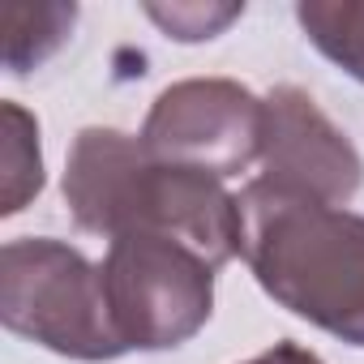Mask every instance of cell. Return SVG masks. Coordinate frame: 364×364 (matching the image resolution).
<instances>
[{
    "label": "cell",
    "mask_w": 364,
    "mask_h": 364,
    "mask_svg": "<svg viewBox=\"0 0 364 364\" xmlns=\"http://www.w3.org/2000/svg\"><path fill=\"white\" fill-rule=\"evenodd\" d=\"M141 146L171 167L240 176L262 150V99L232 77L171 82L141 124Z\"/></svg>",
    "instance_id": "cell-5"
},
{
    "label": "cell",
    "mask_w": 364,
    "mask_h": 364,
    "mask_svg": "<svg viewBox=\"0 0 364 364\" xmlns=\"http://www.w3.org/2000/svg\"><path fill=\"white\" fill-rule=\"evenodd\" d=\"M240 257L262 291L317 330L364 347V215L283 193L240 189Z\"/></svg>",
    "instance_id": "cell-2"
},
{
    "label": "cell",
    "mask_w": 364,
    "mask_h": 364,
    "mask_svg": "<svg viewBox=\"0 0 364 364\" xmlns=\"http://www.w3.org/2000/svg\"><path fill=\"white\" fill-rule=\"evenodd\" d=\"M0 317L5 326L56 355L103 364L124 355L112 326L103 270L73 245L52 236H22L0 253Z\"/></svg>",
    "instance_id": "cell-3"
},
{
    "label": "cell",
    "mask_w": 364,
    "mask_h": 364,
    "mask_svg": "<svg viewBox=\"0 0 364 364\" xmlns=\"http://www.w3.org/2000/svg\"><path fill=\"white\" fill-rule=\"evenodd\" d=\"M296 22L326 60L364 82V0H304Z\"/></svg>",
    "instance_id": "cell-7"
},
{
    "label": "cell",
    "mask_w": 364,
    "mask_h": 364,
    "mask_svg": "<svg viewBox=\"0 0 364 364\" xmlns=\"http://www.w3.org/2000/svg\"><path fill=\"white\" fill-rule=\"evenodd\" d=\"M146 14H150L171 39L198 43V39H215L228 22H236V18L245 14V5H171V9L150 5Z\"/></svg>",
    "instance_id": "cell-10"
},
{
    "label": "cell",
    "mask_w": 364,
    "mask_h": 364,
    "mask_svg": "<svg viewBox=\"0 0 364 364\" xmlns=\"http://www.w3.org/2000/svg\"><path fill=\"white\" fill-rule=\"evenodd\" d=\"M257 163H262L257 180L326 206L351 202L364 180V159L351 146V137L300 86H274L262 99Z\"/></svg>",
    "instance_id": "cell-6"
},
{
    "label": "cell",
    "mask_w": 364,
    "mask_h": 364,
    "mask_svg": "<svg viewBox=\"0 0 364 364\" xmlns=\"http://www.w3.org/2000/svg\"><path fill=\"white\" fill-rule=\"evenodd\" d=\"M73 18H77L73 5H35V9L14 5L9 9V52H5L9 73H26L43 65L69 39Z\"/></svg>",
    "instance_id": "cell-9"
},
{
    "label": "cell",
    "mask_w": 364,
    "mask_h": 364,
    "mask_svg": "<svg viewBox=\"0 0 364 364\" xmlns=\"http://www.w3.org/2000/svg\"><path fill=\"white\" fill-rule=\"evenodd\" d=\"M5 215H18L43 189V154H39V124L26 107L5 103Z\"/></svg>",
    "instance_id": "cell-8"
},
{
    "label": "cell",
    "mask_w": 364,
    "mask_h": 364,
    "mask_svg": "<svg viewBox=\"0 0 364 364\" xmlns=\"http://www.w3.org/2000/svg\"><path fill=\"white\" fill-rule=\"evenodd\" d=\"M65 202L82 232L171 236L215 270L240 253V210L223 180L159 163L141 137L120 129H82L65 163Z\"/></svg>",
    "instance_id": "cell-1"
},
{
    "label": "cell",
    "mask_w": 364,
    "mask_h": 364,
    "mask_svg": "<svg viewBox=\"0 0 364 364\" xmlns=\"http://www.w3.org/2000/svg\"><path fill=\"white\" fill-rule=\"evenodd\" d=\"M99 270L124 351H171L210 321L215 266L171 236H120Z\"/></svg>",
    "instance_id": "cell-4"
},
{
    "label": "cell",
    "mask_w": 364,
    "mask_h": 364,
    "mask_svg": "<svg viewBox=\"0 0 364 364\" xmlns=\"http://www.w3.org/2000/svg\"><path fill=\"white\" fill-rule=\"evenodd\" d=\"M245 364H321V355H313L300 343H274L270 351H262V355H253Z\"/></svg>",
    "instance_id": "cell-11"
}]
</instances>
